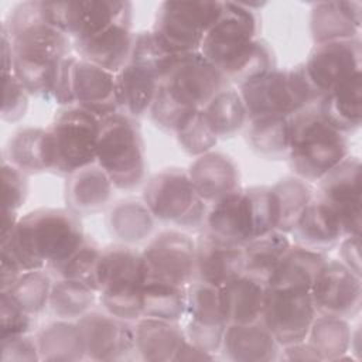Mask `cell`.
Returning a JSON list of instances; mask_svg holds the SVG:
<instances>
[{
    "instance_id": "39",
    "label": "cell",
    "mask_w": 362,
    "mask_h": 362,
    "mask_svg": "<svg viewBox=\"0 0 362 362\" xmlns=\"http://www.w3.org/2000/svg\"><path fill=\"white\" fill-rule=\"evenodd\" d=\"M246 139L252 150L259 156L273 160L287 158L290 144V120L283 116L249 120Z\"/></svg>"
},
{
    "instance_id": "40",
    "label": "cell",
    "mask_w": 362,
    "mask_h": 362,
    "mask_svg": "<svg viewBox=\"0 0 362 362\" xmlns=\"http://www.w3.org/2000/svg\"><path fill=\"white\" fill-rule=\"evenodd\" d=\"M276 198L279 225L277 230L290 233L308 202L314 198L310 184L298 177H284L272 185Z\"/></svg>"
},
{
    "instance_id": "42",
    "label": "cell",
    "mask_w": 362,
    "mask_h": 362,
    "mask_svg": "<svg viewBox=\"0 0 362 362\" xmlns=\"http://www.w3.org/2000/svg\"><path fill=\"white\" fill-rule=\"evenodd\" d=\"M187 310V288L160 283H144L141 317L180 321Z\"/></svg>"
},
{
    "instance_id": "3",
    "label": "cell",
    "mask_w": 362,
    "mask_h": 362,
    "mask_svg": "<svg viewBox=\"0 0 362 362\" xmlns=\"http://www.w3.org/2000/svg\"><path fill=\"white\" fill-rule=\"evenodd\" d=\"M228 86L225 76L199 51L167 55L148 115L157 127L175 133Z\"/></svg>"
},
{
    "instance_id": "17",
    "label": "cell",
    "mask_w": 362,
    "mask_h": 362,
    "mask_svg": "<svg viewBox=\"0 0 362 362\" xmlns=\"http://www.w3.org/2000/svg\"><path fill=\"white\" fill-rule=\"evenodd\" d=\"M188 322L187 339L205 352L221 351L225 329L228 327L221 300V288L194 280L187 287Z\"/></svg>"
},
{
    "instance_id": "43",
    "label": "cell",
    "mask_w": 362,
    "mask_h": 362,
    "mask_svg": "<svg viewBox=\"0 0 362 362\" xmlns=\"http://www.w3.org/2000/svg\"><path fill=\"white\" fill-rule=\"evenodd\" d=\"M96 294L95 290L79 281L58 279L52 283L48 305L59 320L72 321L81 318L90 310Z\"/></svg>"
},
{
    "instance_id": "26",
    "label": "cell",
    "mask_w": 362,
    "mask_h": 362,
    "mask_svg": "<svg viewBox=\"0 0 362 362\" xmlns=\"http://www.w3.org/2000/svg\"><path fill=\"white\" fill-rule=\"evenodd\" d=\"M362 4L359 1H320L313 6L310 28L317 44L359 38Z\"/></svg>"
},
{
    "instance_id": "1",
    "label": "cell",
    "mask_w": 362,
    "mask_h": 362,
    "mask_svg": "<svg viewBox=\"0 0 362 362\" xmlns=\"http://www.w3.org/2000/svg\"><path fill=\"white\" fill-rule=\"evenodd\" d=\"M1 30L11 44V71L31 96L48 100L55 69L69 55L72 41L44 14L42 1L18 3Z\"/></svg>"
},
{
    "instance_id": "51",
    "label": "cell",
    "mask_w": 362,
    "mask_h": 362,
    "mask_svg": "<svg viewBox=\"0 0 362 362\" xmlns=\"http://www.w3.org/2000/svg\"><path fill=\"white\" fill-rule=\"evenodd\" d=\"M1 361L21 362V361H41L37 341L24 335L10 337L1 339Z\"/></svg>"
},
{
    "instance_id": "44",
    "label": "cell",
    "mask_w": 362,
    "mask_h": 362,
    "mask_svg": "<svg viewBox=\"0 0 362 362\" xmlns=\"http://www.w3.org/2000/svg\"><path fill=\"white\" fill-rule=\"evenodd\" d=\"M51 288L52 281L45 270H28L6 291L25 313L35 315L48 305Z\"/></svg>"
},
{
    "instance_id": "23",
    "label": "cell",
    "mask_w": 362,
    "mask_h": 362,
    "mask_svg": "<svg viewBox=\"0 0 362 362\" xmlns=\"http://www.w3.org/2000/svg\"><path fill=\"white\" fill-rule=\"evenodd\" d=\"M72 90L74 106L82 107L100 119L119 112L116 76L98 65L78 58L74 66Z\"/></svg>"
},
{
    "instance_id": "45",
    "label": "cell",
    "mask_w": 362,
    "mask_h": 362,
    "mask_svg": "<svg viewBox=\"0 0 362 362\" xmlns=\"http://www.w3.org/2000/svg\"><path fill=\"white\" fill-rule=\"evenodd\" d=\"M102 249L92 240L85 242L62 264L52 270L58 279L79 281L98 293V264Z\"/></svg>"
},
{
    "instance_id": "25",
    "label": "cell",
    "mask_w": 362,
    "mask_h": 362,
    "mask_svg": "<svg viewBox=\"0 0 362 362\" xmlns=\"http://www.w3.org/2000/svg\"><path fill=\"white\" fill-rule=\"evenodd\" d=\"M202 228L208 235L223 243L243 246L252 240L253 233L245 188H238L209 205Z\"/></svg>"
},
{
    "instance_id": "11",
    "label": "cell",
    "mask_w": 362,
    "mask_h": 362,
    "mask_svg": "<svg viewBox=\"0 0 362 362\" xmlns=\"http://www.w3.org/2000/svg\"><path fill=\"white\" fill-rule=\"evenodd\" d=\"M167 54L156 45L150 31L134 34L127 64L115 74L119 112L133 119L148 113L160 85V74Z\"/></svg>"
},
{
    "instance_id": "15",
    "label": "cell",
    "mask_w": 362,
    "mask_h": 362,
    "mask_svg": "<svg viewBox=\"0 0 362 362\" xmlns=\"http://www.w3.org/2000/svg\"><path fill=\"white\" fill-rule=\"evenodd\" d=\"M42 8L45 18L71 41L92 37L133 14L132 3L119 0L42 1Z\"/></svg>"
},
{
    "instance_id": "28",
    "label": "cell",
    "mask_w": 362,
    "mask_h": 362,
    "mask_svg": "<svg viewBox=\"0 0 362 362\" xmlns=\"http://www.w3.org/2000/svg\"><path fill=\"white\" fill-rule=\"evenodd\" d=\"M280 345L259 321L253 324H228L221 351L235 362H269L277 358Z\"/></svg>"
},
{
    "instance_id": "32",
    "label": "cell",
    "mask_w": 362,
    "mask_h": 362,
    "mask_svg": "<svg viewBox=\"0 0 362 362\" xmlns=\"http://www.w3.org/2000/svg\"><path fill=\"white\" fill-rule=\"evenodd\" d=\"M267 284L242 274L221 287L222 310L226 324H253L262 320Z\"/></svg>"
},
{
    "instance_id": "10",
    "label": "cell",
    "mask_w": 362,
    "mask_h": 362,
    "mask_svg": "<svg viewBox=\"0 0 362 362\" xmlns=\"http://www.w3.org/2000/svg\"><path fill=\"white\" fill-rule=\"evenodd\" d=\"M100 117L78 107L68 106L58 112L47 129L52 168L58 175L72 173L96 163V146Z\"/></svg>"
},
{
    "instance_id": "53",
    "label": "cell",
    "mask_w": 362,
    "mask_h": 362,
    "mask_svg": "<svg viewBox=\"0 0 362 362\" xmlns=\"http://www.w3.org/2000/svg\"><path fill=\"white\" fill-rule=\"evenodd\" d=\"M283 358L287 361H320L317 354L305 341L283 346Z\"/></svg>"
},
{
    "instance_id": "54",
    "label": "cell",
    "mask_w": 362,
    "mask_h": 362,
    "mask_svg": "<svg viewBox=\"0 0 362 362\" xmlns=\"http://www.w3.org/2000/svg\"><path fill=\"white\" fill-rule=\"evenodd\" d=\"M202 361V359H214V355L209 352L202 351L201 348L195 346L194 344H191L188 339L184 344V346L181 348V351L178 352L175 361Z\"/></svg>"
},
{
    "instance_id": "47",
    "label": "cell",
    "mask_w": 362,
    "mask_h": 362,
    "mask_svg": "<svg viewBox=\"0 0 362 362\" xmlns=\"http://www.w3.org/2000/svg\"><path fill=\"white\" fill-rule=\"evenodd\" d=\"M4 96L1 106V119L8 123L18 122L25 116L28 109V90L23 86L18 78L11 72L3 74Z\"/></svg>"
},
{
    "instance_id": "6",
    "label": "cell",
    "mask_w": 362,
    "mask_h": 362,
    "mask_svg": "<svg viewBox=\"0 0 362 362\" xmlns=\"http://www.w3.org/2000/svg\"><path fill=\"white\" fill-rule=\"evenodd\" d=\"M238 90L246 107L247 122L260 117H290L296 112L318 105L320 95L310 82L304 64L290 69H272L256 76Z\"/></svg>"
},
{
    "instance_id": "16",
    "label": "cell",
    "mask_w": 362,
    "mask_h": 362,
    "mask_svg": "<svg viewBox=\"0 0 362 362\" xmlns=\"http://www.w3.org/2000/svg\"><path fill=\"white\" fill-rule=\"evenodd\" d=\"M310 291L318 315L349 320L361 311V276L349 270L341 260L328 259Z\"/></svg>"
},
{
    "instance_id": "20",
    "label": "cell",
    "mask_w": 362,
    "mask_h": 362,
    "mask_svg": "<svg viewBox=\"0 0 362 362\" xmlns=\"http://www.w3.org/2000/svg\"><path fill=\"white\" fill-rule=\"evenodd\" d=\"M362 44L359 38L317 44L304 68L314 89L322 98L337 85L362 72Z\"/></svg>"
},
{
    "instance_id": "12",
    "label": "cell",
    "mask_w": 362,
    "mask_h": 362,
    "mask_svg": "<svg viewBox=\"0 0 362 362\" xmlns=\"http://www.w3.org/2000/svg\"><path fill=\"white\" fill-rule=\"evenodd\" d=\"M143 202L153 218L184 229L204 226L206 204L197 194L187 170L168 167L148 178Z\"/></svg>"
},
{
    "instance_id": "24",
    "label": "cell",
    "mask_w": 362,
    "mask_h": 362,
    "mask_svg": "<svg viewBox=\"0 0 362 362\" xmlns=\"http://www.w3.org/2000/svg\"><path fill=\"white\" fill-rule=\"evenodd\" d=\"M187 173L197 194L206 205L215 204L239 188V168L223 153L211 150L198 156Z\"/></svg>"
},
{
    "instance_id": "37",
    "label": "cell",
    "mask_w": 362,
    "mask_h": 362,
    "mask_svg": "<svg viewBox=\"0 0 362 362\" xmlns=\"http://www.w3.org/2000/svg\"><path fill=\"white\" fill-rule=\"evenodd\" d=\"M291 242L287 233L272 230L243 245L245 274L267 284Z\"/></svg>"
},
{
    "instance_id": "29",
    "label": "cell",
    "mask_w": 362,
    "mask_h": 362,
    "mask_svg": "<svg viewBox=\"0 0 362 362\" xmlns=\"http://www.w3.org/2000/svg\"><path fill=\"white\" fill-rule=\"evenodd\" d=\"M136 352L146 361H175L187 342L178 321L141 317L134 325Z\"/></svg>"
},
{
    "instance_id": "52",
    "label": "cell",
    "mask_w": 362,
    "mask_h": 362,
    "mask_svg": "<svg viewBox=\"0 0 362 362\" xmlns=\"http://www.w3.org/2000/svg\"><path fill=\"white\" fill-rule=\"evenodd\" d=\"M361 235L342 238L339 245V260L355 274L361 276Z\"/></svg>"
},
{
    "instance_id": "46",
    "label": "cell",
    "mask_w": 362,
    "mask_h": 362,
    "mask_svg": "<svg viewBox=\"0 0 362 362\" xmlns=\"http://www.w3.org/2000/svg\"><path fill=\"white\" fill-rule=\"evenodd\" d=\"M177 141L180 147L189 156H202L215 147L218 139L205 123L201 110L187 120L177 132Z\"/></svg>"
},
{
    "instance_id": "21",
    "label": "cell",
    "mask_w": 362,
    "mask_h": 362,
    "mask_svg": "<svg viewBox=\"0 0 362 362\" xmlns=\"http://www.w3.org/2000/svg\"><path fill=\"white\" fill-rule=\"evenodd\" d=\"M132 18L133 14L120 18L92 37L72 41L76 57L112 74H117L127 64L132 54L134 41Z\"/></svg>"
},
{
    "instance_id": "48",
    "label": "cell",
    "mask_w": 362,
    "mask_h": 362,
    "mask_svg": "<svg viewBox=\"0 0 362 362\" xmlns=\"http://www.w3.org/2000/svg\"><path fill=\"white\" fill-rule=\"evenodd\" d=\"M1 177H3V211L17 212L25 202L28 194L27 174L21 170L1 160Z\"/></svg>"
},
{
    "instance_id": "36",
    "label": "cell",
    "mask_w": 362,
    "mask_h": 362,
    "mask_svg": "<svg viewBox=\"0 0 362 362\" xmlns=\"http://www.w3.org/2000/svg\"><path fill=\"white\" fill-rule=\"evenodd\" d=\"M201 115L216 139L235 136L247 123V113L242 96L235 88H225L202 109Z\"/></svg>"
},
{
    "instance_id": "4",
    "label": "cell",
    "mask_w": 362,
    "mask_h": 362,
    "mask_svg": "<svg viewBox=\"0 0 362 362\" xmlns=\"http://www.w3.org/2000/svg\"><path fill=\"white\" fill-rule=\"evenodd\" d=\"M82 223L69 209L40 208L18 218L1 238V253L23 272L49 270L62 264L85 242Z\"/></svg>"
},
{
    "instance_id": "50",
    "label": "cell",
    "mask_w": 362,
    "mask_h": 362,
    "mask_svg": "<svg viewBox=\"0 0 362 362\" xmlns=\"http://www.w3.org/2000/svg\"><path fill=\"white\" fill-rule=\"evenodd\" d=\"M76 59L78 57L71 54L64 59H61L51 82L48 100H54L58 105H62L65 107L75 105L72 83H74V66Z\"/></svg>"
},
{
    "instance_id": "22",
    "label": "cell",
    "mask_w": 362,
    "mask_h": 362,
    "mask_svg": "<svg viewBox=\"0 0 362 362\" xmlns=\"http://www.w3.org/2000/svg\"><path fill=\"white\" fill-rule=\"evenodd\" d=\"M243 273V246L223 243L202 230L195 242V280L221 288Z\"/></svg>"
},
{
    "instance_id": "38",
    "label": "cell",
    "mask_w": 362,
    "mask_h": 362,
    "mask_svg": "<svg viewBox=\"0 0 362 362\" xmlns=\"http://www.w3.org/2000/svg\"><path fill=\"white\" fill-rule=\"evenodd\" d=\"M352 329L348 320L315 315L305 342L313 348L320 361H341L349 351Z\"/></svg>"
},
{
    "instance_id": "27",
    "label": "cell",
    "mask_w": 362,
    "mask_h": 362,
    "mask_svg": "<svg viewBox=\"0 0 362 362\" xmlns=\"http://www.w3.org/2000/svg\"><path fill=\"white\" fill-rule=\"evenodd\" d=\"M290 233L294 243L322 253L337 246L344 238L335 212L320 197L308 202Z\"/></svg>"
},
{
    "instance_id": "31",
    "label": "cell",
    "mask_w": 362,
    "mask_h": 362,
    "mask_svg": "<svg viewBox=\"0 0 362 362\" xmlns=\"http://www.w3.org/2000/svg\"><path fill=\"white\" fill-rule=\"evenodd\" d=\"M113 188L106 173L96 163L90 164L66 177V206L76 215L98 212L112 198Z\"/></svg>"
},
{
    "instance_id": "13",
    "label": "cell",
    "mask_w": 362,
    "mask_h": 362,
    "mask_svg": "<svg viewBox=\"0 0 362 362\" xmlns=\"http://www.w3.org/2000/svg\"><path fill=\"white\" fill-rule=\"evenodd\" d=\"M140 256L144 283L187 288L195 280V242L180 230L158 233Z\"/></svg>"
},
{
    "instance_id": "9",
    "label": "cell",
    "mask_w": 362,
    "mask_h": 362,
    "mask_svg": "<svg viewBox=\"0 0 362 362\" xmlns=\"http://www.w3.org/2000/svg\"><path fill=\"white\" fill-rule=\"evenodd\" d=\"M221 10L222 1H163L150 33L158 49L167 55L198 52Z\"/></svg>"
},
{
    "instance_id": "7",
    "label": "cell",
    "mask_w": 362,
    "mask_h": 362,
    "mask_svg": "<svg viewBox=\"0 0 362 362\" xmlns=\"http://www.w3.org/2000/svg\"><path fill=\"white\" fill-rule=\"evenodd\" d=\"M96 164L117 189L129 191L141 184L146 174V150L136 119L120 112L100 119Z\"/></svg>"
},
{
    "instance_id": "19",
    "label": "cell",
    "mask_w": 362,
    "mask_h": 362,
    "mask_svg": "<svg viewBox=\"0 0 362 362\" xmlns=\"http://www.w3.org/2000/svg\"><path fill=\"white\" fill-rule=\"evenodd\" d=\"M86 358L93 361H120L136 351L134 327L130 321L109 313L88 311L76 320Z\"/></svg>"
},
{
    "instance_id": "2",
    "label": "cell",
    "mask_w": 362,
    "mask_h": 362,
    "mask_svg": "<svg viewBox=\"0 0 362 362\" xmlns=\"http://www.w3.org/2000/svg\"><path fill=\"white\" fill-rule=\"evenodd\" d=\"M257 33L259 23L252 4L222 1L221 14L205 34L199 52L228 83L240 86L276 68L270 45Z\"/></svg>"
},
{
    "instance_id": "18",
    "label": "cell",
    "mask_w": 362,
    "mask_h": 362,
    "mask_svg": "<svg viewBox=\"0 0 362 362\" xmlns=\"http://www.w3.org/2000/svg\"><path fill=\"white\" fill-rule=\"evenodd\" d=\"M320 198L335 212L344 238L361 235V161L348 156L320 181Z\"/></svg>"
},
{
    "instance_id": "49",
    "label": "cell",
    "mask_w": 362,
    "mask_h": 362,
    "mask_svg": "<svg viewBox=\"0 0 362 362\" xmlns=\"http://www.w3.org/2000/svg\"><path fill=\"white\" fill-rule=\"evenodd\" d=\"M0 320L1 339L24 335L31 329V315L25 313L7 291H1L0 296Z\"/></svg>"
},
{
    "instance_id": "5",
    "label": "cell",
    "mask_w": 362,
    "mask_h": 362,
    "mask_svg": "<svg viewBox=\"0 0 362 362\" xmlns=\"http://www.w3.org/2000/svg\"><path fill=\"white\" fill-rule=\"evenodd\" d=\"M288 120L287 161L296 177L318 182L348 157L346 134L328 123L317 105L296 112Z\"/></svg>"
},
{
    "instance_id": "8",
    "label": "cell",
    "mask_w": 362,
    "mask_h": 362,
    "mask_svg": "<svg viewBox=\"0 0 362 362\" xmlns=\"http://www.w3.org/2000/svg\"><path fill=\"white\" fill-rule=\"evenodd\" d=\"M141 256L126 245H112L100 252L98 294L103 310L126 321L141 318Z\"/></svg>"
},
{
    "instance_id": "35",
    "label": "cell",
    "mask_w": 362,
    "mask_h": 362,
    "mask_svg": "<svg viewBox=\"0 0 362 362\" xmlns=\"http://www.w3.org/2000/svg\"><path fill=\"white\" fill-rule=\"evenodd\" d=\"M41 361H79L86 358L78 322L59 320L45 325L35 338Z\"/></svg>"
},
{
    "instance_id": "30",
    "label": "cell",
    "mask_w": 362,
    "mask_h": 362,
    "mask_svg": "<svg viewBox=\"0 0 362 362\" xmlns=\"http://www.w3.org/2000/svg\"><path fill=\"white\" fill-rule=\"evenodd\" d=\"M317 107L325 120L339 132L349 134L358 130L362 122V72L352 75L325 93Z\"/></svg>"
},
{
    "instance_id": "33",
    "label": "cell",
    "mask_w": 362,
    "mask_h": 362,
    "mask_svg": "<svg viewBox=\"0 0 362 362\" xmlns=\"http://www.w3.org/2000/svg\"><path fill=\"white\" fill-rule=\"evenodd\" d=\"M3 158L24 174L51 171L52 160L47 129L23 127L7 141Z\"/></svg>"
},
{
    "instance_id": "41",
    "label": "cell",
    "mask_w": 362,
    "mask_h": 362,
    "mask_svg": "<svg viewBox=\"0 0 362 362\" xmlns=\"http://www.w3.org/2000/svg\"><path fill=\"white\" fill-rule=\"evenodd\" d=\"M109 229L123 243H136L153 230V215L144 202L122 201L109 214Z\"/></svg>"
},
{
    "instance_id": "34",
    "label": "cell",
    "mask_w": 362,
    "mask_h": 362,
    "mask_svg": "<svg viewBox=\"0 0 362 362\" xmlns=\"http://www.w3.org/2000/svg\"><path fill=\"white\" fill-rule=\"evenodd\" d=\"M328 257L322 252L291 243L270 276L269 287H294L311 290Z\"/></svg>"
},
{
    "instance_id": "14",
    "label": "cell",
    "mask_w": 362,
    "mask_h": 362,
    "mask_svg": "<svg viewBox=\"0 0 362 362\" xmlns=\"http://www.w3.org/2000/svg\"><path fill=\"white\" fill-rule=\"evenodd\" d=\"M315 315L310 290L267 286L260 322L281 348L305 341Z\"/></svg>"
}]
</instances>
